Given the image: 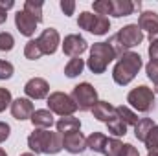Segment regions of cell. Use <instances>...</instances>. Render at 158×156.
Instances as JSON below:
<instances>
[{
  "mask_svg": "<svg viewBox=\"0 0 158 156\" xmlns=\"http://www.w3.org/2000/svg\"><path fill=\"white\" fill-rule=\"evenodd\" d=\"M28 147L35 154H57L63 151V136L46 129H33L28 136Z\"/></svg>",
  "mask_w": 158,
  "mask_h": 156,
  "instance_id": "obj_1",
  "label": "cell"
},
{
  "mask_svg": "<svg viewBox=\"0 0 158 156\" xmlns=\"http://www.w3.org/2000/svg\"><path fill=\"white\" fill-rule=\"evenodd\" d=\"M142 64H143V63H142L140 53H136V51H127V53H123L118 59L114 70H112V79H114V83L119 84V86L129 84L132 79L138 76Z\"/></svg>",
  "mask_w": 158,
  "mask_h": 156,
  "instance_id": "obj_2",
  "label": "cell"
},
{
  "mask_svg": "<svg viewBox=\"0 0 158 156\" xmlns=\"http://www.w3.org/2000/svg\"><path fill=\"white\" fill-rule=\"evenodd\" d=\"M118 55L114 53V50H112V46L109 44V42H96V44H92V48H90V57H88V63H86V66H88V70L92 72V74H105V70H107V66L116 59Z\"/></svg>",
  "mask_w": 158,
  "mask_h": 156,
  "instance_id": "obj_3",
  "label": "cell"
},
{
  "mask_svg": "<svg viewBox=\"0 0 158 156\" xmlns=\"http://www.w3.org/2000/svg\"><path fill=\"white\" fill-rule=\"evenodd\" d=\"M127 103H131V107L136 109L138 112L147 114L155 109V92L149 86L140 84L127 94Z\"/></svg>",
  "mask_w": 158,
  "mask_h": 156,
  "instance_id": "obj_4",
  "label": "cell"
},
{
  "mask_svg": "<svg viewBox=\"0 0 158 156\" xmlns=\"http://www.w3.org/2000/svg\"><path fill=\"white\" fill-rule=\"evenodd\" d=\"M77 26L81 30L92 33V35H107L110 30V20H109V17H101V15H96L90 11H83V13H79Z\"/></svg>",
  "mask_w": 158,
  "mask_h": 156,
  "instance_id": "obj_5",
  "label": "cell"
},
{
  "mask_svg": "<svg viewBox=\"0 0 158 156\" xmlns=\"http://www.w3.org/2000/svg\"><path fill=\"white\" fill-rule=\"evenodd\" d=\"M48 110L52 114H57V116H74V112L77 110V105L76 101L72 99V96L64 94V92H52L48 96Z\"/></svg>",
  "mask_w": 158,
  "mask_h": 156,
  "instance_id": "obj_6",
  "label": "cell"
},
{
  "mask_svg": "<svg viewBox=\"0 0 158 156\" xmlns=\"http://www.w3.org/2000/svg\"><path fill=\"white\" fill-rule=\"evenodd\" d=\"M72 99L76 101V105L81 112H88L98 103V92L90 83H79L72 90Z\"/></svg>",
  "mask_w": 158,
  "mask_h": 156,
  "instance_id": "obj_7",
  "label": "cell"
},
{
  "mask_svg": "<svg viewBox=\"0 0 158 156\" xmlns=\"http://www.w3.org/2000/svg\"><path fill=\"white\" fill-rule=\"evenodd\" d=\"M118 40L121 42V46L125 48V51H129L134 46H140V42L143 40V31L140 30L138 24H127L116 33Z\"/></svg>",
  "mask_w": 158,
  "mask_h": 156,
  "instance_id": "obj_8",
  "label": "cell"
},
{
  "mask_svg": "<svg viewBox=\"0 0 158 156\" xmlns=\"http://www.w3.org/2000/svg\"><path fill=\"white\" fill-rule=\"evenodd\" d=\"M37 42H39L40 50H42V55H53L57 51L59 42H61L59 31L53 30V28H46V30H42V33L37 37Z\"/></svg>",
  "mask_w": 158,
  "mask_h": 156,
  "instance_id": "obj_9",
  "label": "cell"
},
{
  "mask_svg": "<svg viewBox=\"0 0 158 156\" xmlns=\"http://www.w3.org/2000/svg\"><path fill=\"white\" fill-rule=\"evenodd\" d=\"M24 94L28 99H44L50 96V84L42 77H33L24 84Z\"/></svg>",
  "mask_w": 158,
  "mask_h": 156,
  "instance_id": "obj_10",
  "label": "cell"
},
{
  "mask_svg": "<svg viewBox=\"0 0 158 156\" xmlns=\"http://www.w3.org/2000/svg\"><path fill=\"white\" fill-rule=\"evenodd\" d=\"M86 48H88L86 40L83 39L81 35H76V33L66 35L64 40H63V53L68 55V57H72V59L74 57H81V53H85Z\"/></svg>",
  "mask_w": 158,
  "mask_h": 156,
  "instance_id": "obj_11",
  "label": "cell"
},
{
  "mask_svg": "<svg viewBox=\"0 0 158 156\" xmlns=\"http://www.w3.org/2000/svg\"><path fill=\"white\" fill-rule=\"evenodd\" d=\"M15 26H17V30L20 31V35L31 37V35L35 33L37 26H39V20H37L35 17H31L30 13H26L24 9H20V11H17V15H15Z\"/></svg>",
  "mask_w": 158,
  "mask_h": 156,
  "instance_id": "obj_12",
  "label": "cell"
},
{
  "mask_svg": "<svg viewBox=\"0 0 158 156\" xmlns=\"http://www.w3.org/2000/svg\"><path fill=\"white\" fill-rule=\"evenodd\" d=\"M63 149L70 154H81L86 149V138L81 134V130H74L63 136Z\"/></svg>",
  "mask_w": 158,
  "mask_h": 156,
  "instance_id": "obj_13",
  "label": "cell"
},
{
  "mask_svg": "<svg viewBox=\"0 0 158 156\" xmlns=\"http://www.w3.org/2000/svg\"><path fill=\"white\" fill-rule=\"evenodd\" d=\"M138 26L142 31L149 33V40H158V13L156 11H143L138 18Z\"/></svg>",
  "mask_w": 158,
  "mask_h": 156,
  "instance_id": "obj_14",
  "label": "cell"
},
{
  "mask_svg": "<svg viewBox=\"0 0 158 156\" xmlns=\"http://www.w3.org/2000/svg\"><path fill=\"white\" fill-rule=\"evenodd\" d=\"M33 103L31 99L28 97H19L11 103V116L19 121H26V119H31V114H33Z\"/></svg>",
  "mask_w": 158,
  "mask_h": 156,
  "instance_id": "obj_15",
  "label": "cell"
},
{
  "mask_svg": "<svg viewBox=\"0 0 158 156\" xmlns=\"http://www.w3.org/2000/svg\"><path fill=\"white\" fill-rule=\"evenodd\" d=\"M90 112H92V116L96 117L98 121L109 123L110 119H114V117H116V107H114V105H110L109 101H98Z\"/></svg>",
  "mask_w": 158,
  "mask_h": 156,
  "instance_id": "obj_16",
  "label": "cell"
},
{
  "mask_svg": "<svg viewBox=\"0 0 158 156\" xmlns=\"http://www.w3.org/2000/svg\"><path fill=\"white\" fill-rule=\"evenodd\" d=\"M31 123L35 129H50L53 125V114L48 109H39L31 114Z\"/></svg>",
  "mask_w": 158,
  "mask_h": 156,
  "instance_id": "obj_17",
  "label": "cell"
},
{
  "mask_svg": "<svg viewBox=\"0 0 158 156\" xmlns=\"http://www.w3.org/2000/svg\"><path fill=\"white\" fill-rule=\"evenodd\" d=\"M55 127H57V132H59L61 136H64V134H68V132L81 130V121L74 116H64L55 123Z\"/></svg>",
  "mask_w": 158,
  "mask_h": 156,
  "instance_id": "obj_18",
  "label": "cell"
},
{
  "mask_svg": "<svg viewBox=\"0 0 158 156\" xmlns=\"http://www.w3.org/2000/svg\"><path fill=\"white\" fill-rule=\"evenodd\" d=\"M134 9H136V6L131 0H112V17H116V18L132 15Z\"/></svg>",
  "mask_w": 158,
  "mask_h": 156,
  "instance_id": "obj_19",
  "label": "cell"
},
{
  "mask_svg": "<svg viewBox=\"0 0 158 156\" xmlns=\"http://www.w3.org/2000/svg\"><path fill=\"white\" fill-rule=\"evenodd\" d=\"M155 125H156V123H155L151 117H142V119L134 125V136H136V140H138V142H145L149 130H151Z\"/></svg>",
  "mask_w": 158,
  "mask_h": 156,
  "instance_id": "obj_20",
  "label": "cell"
},
{
  "mask_svg": "<svg viewBox=\"0 0 158 156\" xmlns=\"http://www.w3.org/2000/svg\"><path fill=\"white\" fill-rule=\"evenodd\" d=\"M107 136L103 132H92L86 138V149H90L92 153H101L103 154V147H105Z\"/></svg>",
  "mask_w": 158,
  "mask_h": 156,
  "instance_id": "obj_21",
  "label": "cell"
},
{
  "mask_svg": "<svg viewBox=\"0 0 158 156\" xmlns=\"http://www.w3.org/2000/svg\"><path fill=\"white\" fill-rule=\"evenodd\" d=\"M116 116L129 127V125H136L140 119H138V116H136V112H132L129 107H125V105H119V107H116Z\"/></svg>",
  "mask_w": 158,
  "mask_h": 156,
  "instance_id": "obj_22",
  "label": "cell"
},
{
  "mask_svg": "<svg viewBox=\"0 0 158 156\" xmlns=\"http://www.w3.org/2000/svg\"><path fill=\"white\" fill-rule=\"evenodd\" d=\"M83 68H85V61L81 59V57H74V59H70L68 61V64L64 66V76L66 77H77L79 74L83 72Z\"/></svg>",
  "mask_w": 158,
  "mask_h": 156,
  "instance_id": "obj_23",
  "label": "cell"
},
{
  "mask_svg": "<svg viewBox=\"0 0 158 156\" xmlns=\"http://www.w3.org/2000/svg\"><path fill=\"white\" fill-rule=\"evenodd\" d=\"M42 6H44V4H42L40 0H26L22 9H24L26 13H30L31 17H35L40 24V22H42Z\"/></svg>",
  "mask_w": 158,
  "mask_h": 156,
  "instance_id": "obj_24",
  "label": "cell"
},
{
  "mask_svg": "<svg viewBox=\"0 0 158 156\" xmlns=\"http://www.w3.org/2000/svg\"><path fill=\"white\" fill-rule=\"evenodd\" d=\"M24 55H26V59H30V61H37V59L42 57V50H40L37 39H31V40L26 42V46H24Z\"/></svg>",
  "mask_w": 158,
  "mask_h": 156,
  "instance_id": "obj_25",
  "label": "cell"
},
{
  "mask_svg": "<svg viewBox=\"0 0 158 156\" xmlns=\"http://www.w3.org/2000/svg\"><path fill=\"white\" fill-rule=\"evenodd\" d=\"M123 149V143L119 142L118 138H107L105 147H103V154L105 156H119Z\"/></svg>",
  "mask_w": 158,
  "mask_h": 156,
  "instance_id": "obj_26",
  "label": "cell"
},
{
  "mask_svg": "<svg viewBox=\"0 0 158 156\" xmlns=\"http://www.w3.org/2000/svg\"><path fill=\"white\" fill-rule=\"evenodd\" d=\"M107 129H109V132L112 134V136H116V138H119V136H125L127 134V125L119 119L118 116L114 117V119H110L109 123H107Z\"/></svg>",
  "mask_w": 158,
  "mask_h": 156,
  "instance_id": "obj_27",
  "label": "cell"
},
{
  "mask_svg": "<svg viewBox=\"0 0 158 156\" xmlns=\"http://www.w3.org/2000/svg\"><path fill=\"white\" fill-rule=\"evenodd\" d=\"M92 9L96 15H101V17L112 15V0H96L92 4Z\"/></svg>",
  "mask_w": 158,
  "mask_h": 156,
  "instance_id": "obj_28",
  "label": "cell"
},
{
  "mask_svg": "<svg viewBox=\"0 0 158 156\" xmlns=\"http://www.w3.org/2000/svg\"><path fill=\"white\" fill-rule=\"evenodd\" d=\"M145 72H147V77L155 83V94H158V59H149L147 66H145Z\"/></svg>",
  "mask_w": 158,
  "mask_h": 156,
  "instance_id": "obj_29",
  "label": "cell"
},
{
  "mask_svg": "<svg viewBox=\"0 0 158 156\" xmlns=\"http://www.w3.org/2000/svg\"><path fill=\"white\" fill-rule=\"evenodd\" d=\"M15 46V39L7 31H0V51H11Z\"/></svg>",
  "mask_w": 158,
  "mask_h": 156,
  "instance_id": "obj_30",
  "label": "cell"
},
{
  "mask_svg": "<svg viewBox=\"0 0 158 156\" xmlns=\"http://www.w3.org/2000/svg\"><path fill=\"white\" fill-rule=\"evenodd\" d=\"M145 147H147V151H153V149H158V125H155L151 130H149V134H147V138H145Z\"/></svg>",
  "mask_w": 158,
  "mask_h": 156,
  "instance_id": "obj_31",
  "label": "cell"
},
{
  "mask_svg": "<svg viewBox=\"0 0 158 156\" xmlns=\"http://www.w3.org/2000/svg\"><path fill=\"white\" fill-rule=\"evenodd\" d=\"M13 99H11V92L7 88H2L0 86V112H4L7 107H11Z\"/></svg>",
  "mask_w": 158,
  "mask_h": 156,
  "instance_id": "obj_32",
  "label": "cell"
},
{
  "mask_svg": "<svg viewBox=\"0 0 158 156\" xmlns=\"http://www.w3.org/2000/svg\"><path fill=\"white\" fill-rule=\"evenodd\" d=\"M13 72H15L13 64H11L9 61L0 59V79H2V81H4V79H9L11 76H13Z\"/></svg>",
  "mask_w": 158,
  "mask_h": 156,
  "instance_id": "obj_33",
  "label": "cell"
},
{
  "mask_svg": "<svg viewBox=\"0 0 158 156\" xmlns=\"http://www.w3.org/2000/svg\"><path fill=\"white\" fill-rule=\"evenodd\" d=\"M61 9H63V13L66 15V17H70V15H74V11H76V2L74 0H61Z\"/></svg>",
  "mask_w": 158,
  "mask_h": 156,
  "instance_id": "obj_34",
  "label": "cell"
},
{
  "mask_svg": "<svg viewBox=\"0 0 158 156\" xmlns=\"http://www.w3.org/2000/svg\"><path fill=\"white\" fill-rule=\"evenodd\" d=\"M119 156H140L138 149L131 143H123V149H121V154Z\"/></svg>",
  "mask_w": 158,
  "mask_h": 156,
  "instance_id": "obj_35",
  "label": "cell"
},
{
  "mask_svg": "<svg viewBox=\"0 0 158 156\" xmlns=\"http://www.w3.org/2000/svg\"><path fill=\"white\" fill-rule=\"evenodd\" d=\"M9 132H11V127H9L7 123L0 121V143H2V142H6V140L9 138Z\"/></svg>",
  "mask_w": 158,
  "mask_h": 156,
  "instance_id": "obj_36",
  "label": "cell"
},
{
  "mask_svg": "<svg viewBox=\"0 0 158 156\" xmlns=\"http://www.w3.org/2000/svg\"><path fill=\"white\" fill-rule=\"evenodd\" d=\"M0 6H2L4 9H11V7L15 6V2H13V0H0Z\"/></svg>",
  "mask_w": 158,
  "mask_h": 156,
  "instance_id": "obj_37",
  "label": "cell"
},
{
  "mask_svg": "<svg viewBox=\"0 0 158 156\" xmlns=\"http://www.w3.org/2000/svg\"><path fill=\"white\" fill-rule=\"evenodd\" d=\"M6 18H7V9H4V7L0 6V24H4Z\"/></svg>",
  "mask_w": 158,
  "mask_h": 156,
  "instance_id": "obj_38",
  "label": "cell"
},
{
  "mask_svg": "<svg viewBox=\"0 0 158 156\" xmlns=\"http://www.w3.org/2000/svg\"><path fill=\"white\" fill-rule=\"evenodd\" d=\"M147 156H158V149H153V151H147Z\"/></svg>",
  "mask_w": 158,
  "mask_h": 156,
  "instance_id": "obj_39",
  "label": "cell"
},
{
  "mask_svg": "<svg viewBox=\"0 0 158 156\" xmlns=\"http://www.w3.org/2000/svg\"><path fill=\"white\" fill-rule=\"evenodd\" d=\"M0 156H7V154H6V151H4L2 147H0Z\"/></svg>",
  "mask_w": 158,
  "mask_h": 156,
  "instance_id": "obj_40",
  "label": "cell"
},
{
  "mask_svg": "<svg viewBox=\"0 0 158 156\" xmlns=\"http://www.w3.org/2000/svg\"><path fill=\"white\" fill-rule=\"evenodd\" d=\"M20 156H35L33 153H24V154H20Z\"/></svg>",
  "mask_w": 158,
  "mask_h": 156,
  "instance_id": "obj_41",
  "label": "cell"
}]
</instances>
